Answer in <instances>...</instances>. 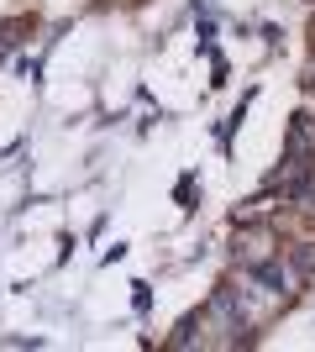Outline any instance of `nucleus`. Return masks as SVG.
<instances>
[{
  "instance_id": "f257e3e1",
  "label": "nucleus",
  "mask_w": 315,
  "mask_h": 352,
  "mask_svg": "<svg viewBox=\"0 0 315 352\" xmlns=\"http://www.w3.org/2000/svg\"><path fill=\"white\" fill-rule=\"evenodd\" d=\"M257 279H263V284H268V289H284V268H257Z\"/></svg>"
}]
</instances>
